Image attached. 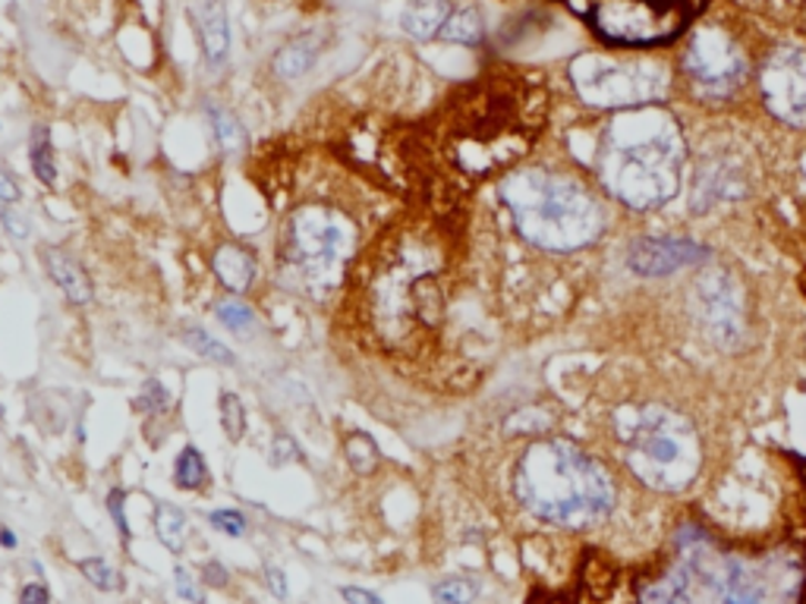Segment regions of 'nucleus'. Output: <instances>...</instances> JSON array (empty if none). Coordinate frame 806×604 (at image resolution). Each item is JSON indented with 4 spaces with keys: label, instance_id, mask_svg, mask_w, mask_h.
Here are the masks:
<instances>
[{
    "label": "nucleus",
    "instance_id": "obj_36",
    "mask_svg": "<svg viewBox=\"0 0 806 604\" xmlns=\"http://www.w3.org/2000/svg\"><path fill=\"white\" fill-rule=\"evenodd\" d=\"M340 598L344 602H359V604H378L381 598L375 595V592H366V588H340Z\"/></svg>",
    "mask_w": 806,
    "mask_h": 604
},
{
    "label": "nucleus",
    "instance_id": "obj_23",
    "mask_svg": "<svg viewBox=\"0 0 806 604\" xmlns=\"http://www.w3.org/2000/svg\"><path fill=\"white\" fill-rule=\"evenodd\" d=\"M205 114H208L212 126H215V139L221 142V149L224 152H239L243 149V126H239V120L231 111H224L221 104H205Z\"/></svg>",
    "mask_w": 806,
    "mask_h": 604
},
{
    "label": "nucleus",
    "instance_id": "obj_32",
    "mask_svg": "<svg viewBox=\"0 0 806 604\" xmlns=\"http://www.w3.org/2000/svg\"><path fill=\"white\" fill-rule=\"evenodd\" d=\"M123 504H126V494H123L120 488H114V491L108 494V510H111V516H114V523H118L120 535L130 539L133 532H130V523H126V508H123Z\"/></svg>",
    "mask_w": 806,
    "mask_h": 604
},
{
    "label": "nucleus",
    "instance_id": "obj_35",
    "mask_svg": "<svg viewBox=\"0 0 806 604\" xmlns=\"http://www.w3.org/2000/svg\"><path fill=\"white\" fill-rule=\"evenodd\" d=\"M177 592L183 602H198L196 588H193V580H190V573H186L183 566H177Z\"/></svg>",
    "mask_w": 806,
    "mask_h": 604
},
{
    "label": "nucleus",
    "instance_id": "obj_33",
    "mask_svg": "<svg viewBox=\"0 0 806 604\" xmlns=\"http://www.w3.org/2000/svg\"><path fill=\"white\" fill-rule=\"evenodd\" d=\"M0 221L7 227V234L17 236V239H25L29 236V221L17 212V208H0Z\"/></svg>",
    "mask_w": 806,
    "mask_h": 604
},
{
    "label": "nucleus",
    "instance_id": "obj_12",
    "mask_svg": "<svg viewBox=\"0 0 806 604\" xmlns=\"http://www.w3.org/2000/svg\"><path fill=\"white\" fill-rule=\"evenodd\" d=\"M193 20H196L205 63L215 70V66H221L227 60V51H231V25H227L224 0H196L193 3Z\"/></svg>",
    "mask_w": 806,
    "mask_h": 604
},
{
    "label": "nucleus",
    "instance_id": "obj_39",
    "mask_svg": "<svg viewBox=\"0 0 806 604\" xmlns=\"http://www.w3.org/2000/svg\"><path fill=\"white\" fill-rule=\"evenodd\" d=\"M17 198H20V186L0 171V202H17Z\"/></svg>",
    "mask_w": 806,
    "mask_h": 604
},
{
    "label": "nucleus",
    "instance_id": "obj_5",
    "mask_svg": "<svg viewBox=\"0 0 806 604\" xmlns=\"http://www.w3.org/2000/svg\"><path fill=\"white\" fill-rule=\"evenodd\" d=\"M624 444L630 472L655 491H684L703 469L700 431L684 412L671 407H646L636 412Z\"/></svg>",
    "mask_w": 806,
    "mask_h": 604
},
{
    "label": "nucleus",
    "instance_id": "obj_20",
    "mask_svg": "<svg viewBox=\"0 0 806 604\" xmlns=\"http://www.w3.org/2000/svg\"><path fill=\"white\" fill-rule=\"evenodd\" d=\"M344 457L356 475H373L381 463V450L373 441V434H366V431H350L344 438Z\"/></svg>",
    "mask_w": 806,
    "mask_h": 604
},
{
    "label": "nucleus",
    "instance_id": "obj_38",
    "mask_svg": "<svg viewBox=\"0 0 806 604\" xmlns=\"http://www.w3.org/2000/svg\"><path fill=\"white\" fill-rule=\"evenodd\" d=\"M48 598H51V592H48V588H44L41 583H29L20 592V602H25V604H29V602H48Z\"/></svg>",
    "mask_w": 806,
    "mask_h": 604
},
{
    "label": "nucleus",
    "instance_id": "obj_18",
    "mask_svg": "<svg viewBox=\"0 0 806 604\" xmlns=\"http://www.w3.org/2000/svg\"><path fill=\"white\" fill-rule=\"evenodd\" d=\"M410 299H414V313L419 318V325L426 328H438L441 325V315H445V293L435 274H422L416 277L414 287H410Z\"/></svg>",
    "mask_w": 806,
    "mask_h": 604
},
{
    "label": "nucleus",
    "instance_id": "obj_29",
    "mask_svg": "<svg viewBox=\"0 0 806 604\" xmlns=\"http://www.w3.org/2000/svg\"><path fill=\"white\" fill-rule=\"evenodd\" d=\"M432 598L435 602H448V604L472 602V598H476V588H472L467 580H445V583H438L432 588Z\"/></svg>",
    "mask_w": 806,
    "mask_h": 604
},
{
    "label": "nucleus",
    "instance_id": "obj_10",
    "mask_svg": "<svg viewBox=\"0 0 806 604\" xmlns=\"http://www.w3.org/2000/svg\"><path fill=\"white\" fill-rule=\"evenodd\" d=\"M706 258V246H700L693 239H677V236H646V239H636L628 249L630 272H636L640 277H665L681 268L703 265Z\"/></svg>",
    "mask_w": 806,
    "mask_h": 604
},
{
    "label": "nucleus",
    "instance_id": "obj_40",
    "mask_svg": "<svg viewBox=\"0 0 806 604\" xmlns=\"http://www.w3.org/2000/svg\"><path fill=\"white\" fill-rule=\"evenodd\" d=\"M0 545L3 547H17V535L10 529H0Z\"/></svg>",
    "mask_w": 806,
    "mask_h": 604
},
{
    "label": "nucleus",
    "instance_id": "obj_27",
    "mask_svg": "<svg viewBox=\"0 0 806 604\" xmlns=\"http://www.w3.org/2000/svg\"><path fill=\"white\" fill-rule=\"evenodd\" d=\"M79 570H82V576L89 580V583L101 588V592H111V588H120V573L118 570H111L108 561H101V557H89V561H79Z\"/></svg>",
    "mask_w": 806,
    "mask_h": 604
},
{
    "label": "nucleus",
    "instance_id": "obj_21",
    "mask_svg": "<svg viewBox=\"0 0 806 604\" xmlns=\"http://www.w3.org/2000/svg\"><path fill=\"white\" fill-rule=\"evenodd\" d=\"M29 161L32 171L44 186L58 183V164H54V149H51V130L48 126H35L32 130V142H29Z\"/></svg>",
    "mask_w": 806,
    "mask_h": 604
},
{
    "label": "nucleus",
    "instance_id": "obj_7",
    "mask_svg": "<svg viewBox=\"0 0 806 604\" xmlns=\"http://www.w3.org/2000/svg\"><path fill=\"white\" fill-rule=\"evenodd\" d=\"M577 95L590 108L628 111L643 104H659L669 95V70L659 60L611 58V54H583L571 63Z\"/></svg>",
    "mask_w": 806,
    "mask_h": 604
},
{
    "label": "nucleus",
    "instance_id": "obj_6",
    "mask_svg": "<svg viewBox=\"0 0 806 604\" xmlns=\"http://www.w3.org/2000/svg\"><path fill=\"white\" fill-rule=\"evenodd\" d=\"M609 48H665L706 13L708 0H561Z\"/></svg>",
    "mask_w": 806,
    "mask_h": 604
},
{
    "label": "nucleus",
    "instance_id": "obj_22",
    "mask_svg": "<svg viewBox=\"0 0 806 604\" xmlns=\"http://www.w3.org/2000/svg\"><path fill=\"white\" fill-rule=\"evenodd\" d=\"M205 482H208V467H205L198 448L180 450L177 467H174V485L183 488V491H198Z\"/></svg>",
    "mask_w": 806,
    "mask_h": 604
},
{
    "label": "nucleus",
    "instance_id": "obj_30",
    "mask_svg": "<svg viewBox=\"0 0 806 604\" xmlns=\"http://www.w3.org/2000/svg\"><path fill=\"white\" fill-rule=\"evenodd\" d=\"M208 520H212V526H217L224 535H231V539H239L246 532V520H243L239 510H215Z\"/></svg>",
    "mask_w": 806,
    "mask_h": 604
},
{
    "label": "nucleus",
    "instance_id": "obj_2",
    "mask_svg": "<svg viewBox=\"0 0 806 604\" xmlns=\"http://www.w3.org/2000/svg\"><path fill=\"white\" fill-rule=\"evenodd\" d=\"M513 491L532 516L551 526H599L614 510V485L605 467L564 438H542L523 450Z\"/></svg>",
    "mask_w": 806,
    "mask_h": 604
},
{
    "label": "nucleus",
    "instance_id": "obj_31",
    "mask_svg": "<svg viewBox=\"0 0 806 604\" xmlns=\"http://www.w3.org/2000/svg\"><path fill=\"white\" fill-rule=\"evenodd\" d=\"M272 457H275V467H284V463H299L303 460V450L296 448V441L290 434H275V444H272Z\"/></svg>",
    "mask_w": 806,
    "mask_h": 604
},
{
    "label": "nucleus",
    "instance_id": "obj_24",
    "mask_svg": "<svg viewBox=\"0 0 806 604\" xmlns=\"http://www.w3.org/2000/svg\"><path fill=\"white\" fill-rule=\"evenodd\" d=\"M186 344L198 352V356H205V359H212L217 366H234V352L227 350L221 340H215L208 331H202V328H190L186 331Z\"/></svg>",
    "mask_w": 806,
    "mask_h": 604
},
{
    "label": "nucleus",
    "instance_id": "obj_25",
    "mask_svg": "<svg viewBox=\"0 0 806 604\" xmlns=\"http://www.w3.org/2000/svg\"><path fill=\"white\" fill-rule=\"evenodd\" d=\"M221 426L227 431L231 441H239L246 434V410H243V400L236 393H221Z\"/></svg>",
    "mask_w": 806,
    "mask_h": 604
},
{
    "label": "nucleus",
    "instance_id": "obj_26",
    "mask_svg": "<svg viewBox=\"0 0 806 604\" xmlns=\"http://www.w3.org/2000/svg\"><path fill=\"white\" fill-rule=\"evenodd\" d=\"M217 318L231 328L234 334H249L256 325V315L249 306H243L239 299H224L217 303Z\"/></svg>",
    "mask_w": 806,
    "mask_h": 604
},
{
    "label": "nucleus",
    "instance_id": "obj_11",
    "mask_svg": "<svg viewBox=\"0 0 806 604\" xmlns=\"http://www.w3.org/2000/svg\"><path fill=\"white\" fill-rule=\"evenodd\" d=\"M700 290H703V306H706L708 334L722 347H734L741 331H744V309H741L737 287L731 284L725 274H715V277H708Z\"/></svg>",
    "mask_w": 806,
    "mask_h": 604
},
{
    "label": "nucleus",
    "instance_id": "obj_37",
    "mask_svg": "<svg viewBox=\"0 0 806 604\" xmlns=\"http://www.w3.org/2000/svg\"><path fill=\"white\" fill-rule=\"evenodd\" d=\"M202 576H205V583L208 585H227V570H224V564H217V561L205 564Z\"/></svg>",
    "mask_w": 806,
    "mask_h": 604
},
{
    "label": "nucleus",
    "instance_id": "obj_1",
    "mask_svg": "<svg viewBox=\"0 0 806 604\" xmlns=\"http://www.w3.org/2000/svg\"><path fill=\"white\" fill-rule=\"evenodd\" d=\"M684 136L677 120L659 104L618 111L599 142L595 171L618 202L636 212L662 208L681 190Z\"/></svg>",
    "mask_w": 806,
    "mask_h": 604
},
{
    "label": "nucleus",
    "instance_id": "obj_28",
    "mask_svg": "<svg viewBox=\"0 0 806 604\" xmlns=\"http://www.w3.org/2000/svg\"><path fill=\"white\" fill-rule=\"evenodd\" d=\"M167 403H171V397H167V390L157 385L155 378H149L142 390H139L136 397V407L142 412H149V416H157V412L167 410Z\"/></svg>",
    "mask_w": 806,
    "mask_h": 604
},
{
    "label": "nucleus",
    "instance_id": "obj_4",
    "mask_svg": "<svg viewBox=\"0 0 806 604\" xmlns=\"http://www.w3.org/2000/svg\"><path fill=\"white\" fill-rule=\"evenodd\" d=\"M354 221L335 205H299L294 208L284 227L277 255L290 280L309 293H325L337 287L350 258L356 253Z\"/></svg>",
    "mask_w": 806,
    "mask_h": 604
},
{
    "label": "nucleus",
    "instance_id": "obj_19",
    "mask_svg": "<svg viewBox=\"0 0 806 604\" xmlns=\"http://www.w3.org/2000/svg\"><path fill=\"white\" fill-rule=\"evenodd\" d=\"M155 532L161 539V545L167 551L180 554L186 545V535H190V523H186V513L174 504H157L155 510Z\"/></svg>",
    "mask_w": 806,
    "mask_h": 604
},
{
    "label": "nucleus",
    "instance_id": "obj_14",
    "mask_svg": "<svg viewBox=\"0 0 806 604\" xmlns=\"http://www.w3.org/2000/svg\"><path fill=\"white\" fill-rule=\"evenodd\" d=\"M212 272L224 290L246 293L256 280V255L236 243H224L212 255Z\"/></svg>",
    "mask_w": 806,
    "mask_h": 604
},
{
    "label": "nucleus",
    "instance_id": "obj_15",
    "mask_svg": "<svg viewBox=\"0 0 806 604\" xmlns=\"http://www.w3.org/2000/svg\"><path fill=\"white\" fill-rule=\"evenodd\" d=\"M325 32H303V35H296L290 39L280 51L275 54V63H272V70H275V76L280 79H299L306 76L309 70H313L315 58L322 54V48H325Z\"/></svg>",
    "mask_w": 806,
    "mask_h": 604
},
{
    "label": "nucleus",
    "instance_id": "obj_13",
    "mask_svg": "<svg viewBox=\"0 0 806 604\" xmlns=\"http://www.w3.org/2000/svg\"><path fill=\"white\" fill-rule=\"evenodd\" d=\"M41 262H44L48 277L58 284L60 290H63V296H67L73 306H89V303L95 299L92 280H89L85 268L79 265L73 255H67L63 249H58V246H48V249H41Z\"/></svg>",
    "mask_w": 806,
    "mask_h": 604
},
{
    "label": "nucleus",
    "instance_id": "obj_34",
    "mask_svg": "<svg viewBox=\"0 0 806 604\" xmlns=\"http://www.w3.org/2000/svg\"><path fill=\"white\" fill-rule=\"evenodd\" d=\"M265 580H268V588L275 592L277 598H287V580L277 566H265Z\"/></svg>",
    "mask_w": 806,
    "mask_h": 604
},
{
    "label": "nucleus",
    "instance_id": "obj_16",
    "mask_svg": "<svg viewBox=\"0 0 806 604\" xmlns=\"http://www.w3.org/2000/svg\"><path fill=\"white\" fill-rule=\"evenodd\" d=\"M448 13H451V0H410V7L400 17V25L410 39L432 41L441 35Z\"/></svg>",
    "mask_w": 806,
    "mask_h": 604
},
{
    "label": "nucleus",
    "instance_id": "obj_8",
    "mask_svg": "<svg viewBox=\"0 0 806 604\" xmlns=\"http://www.w3.org/2000/svg\"><path fill=\"white\" fill-rule=\"evenodd\" d=\"M684 70L706 95H731L747 76V58L722 25L700 29L687 48Z\"/></svg>",
    "mask_w": 806,
    "mask_h": 604
},
{
    "label": "nucleus",
    "instance_id": "obj_3",
    "mask_svg": "<svg viewBox=\"0 0 806 604\" xmlns=\"http://www.w3.org/2000/svg\"><path fill=\"white\" fill-rule=\"evenodd\" d=\"M501 202L517 234L549 253L583 249L605 231V208L592 190L545 167H527L508 176L501 183Z\"/></svg>",
    "mask_w": 806,
    "mask_h": 604
},
{
    "label": "nucleus",
    "instance_id": "obj_17",
    "mask_svg": "<svg viewBox=\"0 0 806 604\" xmlns=\"http://www.w3.org/2000/svg\"><path fill=\"white\" fill-rule=\"evenodd\" d=\"M438 39L451 41V44H467V48H476L479 41L486 39V22H482V13L463 3V7H451L448 20L441 25V35Z\"/></svg>",
    "mask_w": 806,
    "mask_h": 604
},
{
    "label": "nucleus",
    "instance_id": "obj_9",
    "mask_svg": "<svg viewBox=\"0 0 806 604\" xmlns=\"http://www.w3.org/2000/svg\"><path fill=\"white\" fill-rule=\"evenodd\" d=\"M759 95L782 123L806 126V51H772L759 66Z\"/></svg>",
    "mask_w": 806,
    "mask_h": 604
}]
</instances>
